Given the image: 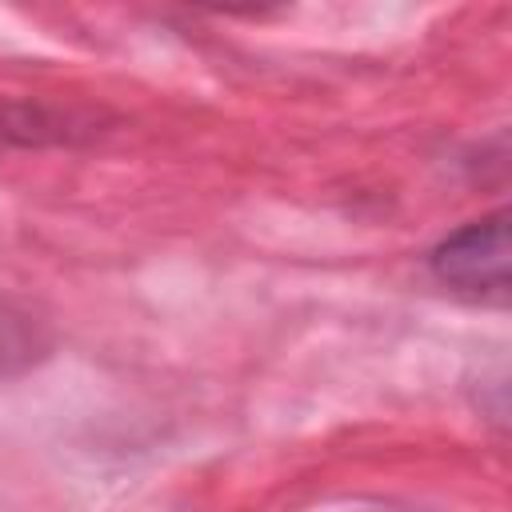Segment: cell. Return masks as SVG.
Wrapping results in <instances>:
<instances>
[{
	"label": "cell",
	"mask_w": 512,
	"mask_h": 512,
	"mask_svg": "<svg viewBox=\"0 0 512 512\" xmlns=\"http://www.w3.org/2000/svg\"><path fill=\"white\" fill-rule=\"evenodd\" d=\"M432 272L440 284L472 296H508L512 280V244H508V212H488L432 248Z\"/></svg>",
	"instance_id": "obj_1"
}]
</instances>
